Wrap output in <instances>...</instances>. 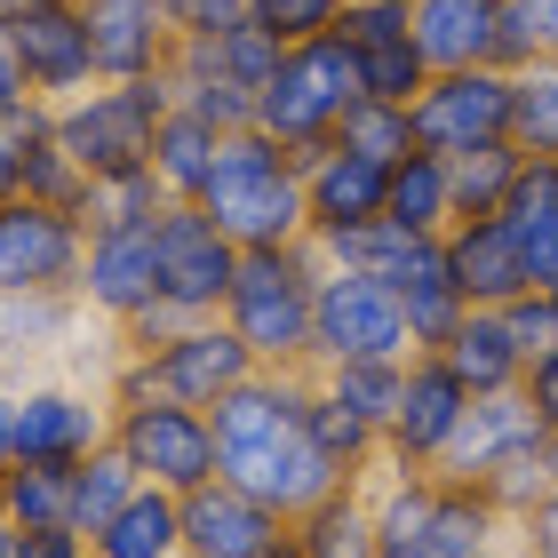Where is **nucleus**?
<instances>
[{
  "mask_svg": "<svg viewBox=\"0 0 558 558\" xmlns=\"http://www.w3.org/2000/svg\"><path fill=\"white\" fill-rule=\"evenodd\" d=\"M208 423H216V478H232L288 526L343 487V471L312 439V367H256L240 391H223L208 408Z\"/></svg>",
  "mask_w": 558,
  "mask_h": 558,
  "instance_id": "obj_1",
  "label": "nucleus"
},
{
  "mask_svg": "<svg viewBox=\"0 0 558 558\" xmlns=\"http://www.w3.org/2000/svg\"><path fill=\"white\" fill-rule=\"evenodd\" d=\"M375 535L384 558H511V519L471 478L447 471H375Z\"/></svg>",
  "mask_w": 558,
  "mask_h": 558,
  "instance_id": "obj_2",
  "label": "nucleus"
},
{
  "mask_svg": "<svg viewBox=\"0 0 558 558\" xmlns=\"http://www.w3.org/2000/svg\"><path fill=\"white\" fill-rule=\"evenodd\" d=\"M199 216H208L240 256H247V247H295V240H312V216H303V160H295V151H279L264 129L223 136L208 184H199Z\"/></svg>",
  "mask_w": 558,
  "mask_h": 558,
  "instance_id": "obj_3",
  "label": "nucleus"
},
{
  "mask_svg": "<svg viewBox=\"0 0 558 558\" xmlns=\"http://www.w3.org/2000/svg\"><path fill=\"white\" fill-rule=\"evenodd\" d=\"M319 247H247L240 279L223 295V327L256 351V367H312V303H319Z\"/></svg>",
  "mask_w": 558,
  "mask_h": 558,
  "instance_id": "obj_4",
  "label": "nucleus"
},
{
  "mask_svg": "<svg viewBox=\"0 0 558 558\" xmlns=\"http://www.w3.org/2000/svg\"><path fill=\"white\" fill-rule=\"evenodd\" d=\"M360 57L336 40V33H319V40H303L279 57V72L256 88V129L279 144V151H295V160H312L319 144H336L343 129V112L360 105Z\"/></svg>",
  "mask_w": 558,
  "mask_h": 558,
  "instance_id": "obj_5",
  "label": "nucleus"
},
{
  "mask_svg": "<svg viewBox=\"0 0 558 558\" xmlns=\"http://www.w3.org/2000/svg\"><path fill=\"white\" fill-rule=\"evenodd\" d=\"M247 375H256V351H247L223 319H192L175 327L168 343L151 351H120L112 367V408H129V399H175V408H216L223 391H240Z\"/></svg>",
  "mask_w": 558,
  "mask_h": 558,
  "instance_id": "obj_6",
  "label": "nucleus"
},
{
  "mask_svg": "<svg viewBox=\"0 0 558 558\" xmlns=\"http://www.w3.org/2000/svg\"><path fill=\"white\" fill-rule=\"evenodd\" d=\"M168 112H175L168 72H160V81H120V88L96 81L88 96L57 105V144L81 160L88 184H96V175H129V168H151V136H160Z\"/></svg>",
  "mask_w": 558,
  "mask_h": 558,
  "instance_id": "obj_7",
  "label": "nucleus"
},
{
  "mask_svg": "<svg viewBox=\"0 0 558 558\" xmlns=\"http://www.w3.org/2000/svg\"><path fill=\"white\" fill-rule=\"evenodd\" d=\"M351 360H415L408 343V312L384 279L367 271H319V303H312V367H351Z\"/></svg>",
  "mask_w": 558,
  "mask_h": 558,
  "instance_id": "obj_8",
  "label": "nucleus"
},
{
  "mask_svg": "<svg viewBox=\"0 0 558 558\" xmlns=\"http://www.w3.org/2000/svg\"><path fill=\"white\" fill-rule=\"evenodd\" d=\"M511 112H519V72L502 64H471V72H430L423 96L408 105L415 120V151H478V144H502L511 136Z\"/></svg>",
  "mask_w": 558,
  "mask_h": 558,
  "instance_id": "obj_9",
  "label": "nucleus"
},
{
  "mask_svg": "<svg viewBox=\"0 0 558 558\" xmlns=\"http://www.w3.org/2000/svg\"><path fill=\"white\" fill-rule=\"evenodd\" d=\"M112 447L129 454V471L144 487L192 495L216 478V423L208 408H175V399H129L112 408Z\"/></svg>",
  "mask_w": 558,
  "mask_h": 558,
  "instance_id": "obj_10",
  "label": "nucleus"
},
{
  "mask_svg": "<svg viewBox=\"0 0 558 558\" xmlns=\"http://www.w3.org/2000/svg\"><path fill=\"white\" fill-rule=\"evenodd\" d=\"M151 271H160V303H175L184 319H216L240 279V247L199 216V199H168L151 216Z\"/></svg>",
  "mask_w": 558,
  "mask_h": 558,
  "instance_id": "obj_11",
  "label": "nucleus"
},
{
  "mask_svg": "<svg viewBox=\"0 0 558 558\" xmlns=\"http://www.w3.org/2000/svg\"><path fill=\"white\" fill-rule=\"evenodd\" d=\"M112 439V399H88L72 384H16L9 391V463L72 471Z\"/></svg>",
  "mask_w": 558,
  "mask_h": 558,
  "instance_id": "obj_12",
  "label": "nucleus"
},
{
  "mask_svg": "<svg viewBox=\"0 0 558 558\" xmlns=\"http://www.w3.org/2000/svg\"><path fill=\"white\" fill-rule=\"evenodd\" d=\"M463 415H471V391L454 384V367L439 351H415L408 384H399V415L384 430V471H439Z\"/></svg>",
  "mask_w": 558,
  "mask_h": 558,
  "instance_id": "obj_13",
  "label": "nucleus"
},
{
  "mask_svg": "<svg viewBox=\"0 0 558 558\" xmlns=\"http://www.w3.org/2000/svg\"><path fill=\"white\" fill-rule=\"evenodd\" d=\"M88 256V223L40 199H0V295H33V288H72Z\"/></svg>",
  "mask_w": 558,
  "mask_h": 558,
  "instance_id": "obj_14",
  "label": "nucleus"
},
{
  "mask_svg": "<svg viewBox=\"0 0 558 558\" xmlns=\"http://www.w3.org/2000/svg\"><path fill=\"white\" fill-rule=\"evenodd\" d=\"M16 33V64H24V88L40 105H72V96L96 88V57H88V9L81 0H48V9H24L9 16Z\"/></svg>",
  "mask_w": 558,
  "mask_h": 558,
  "instance_id": "obj_15",
  "label": "nucleus"
},
{
  "mask_svg": "<svg viewBox=\"0 0 558 558\" xmlns=\"http://www.w3.org/2000/svg\"><path fill=\"white\" fill-rule=\"evenodd\" d=\"M384 192H391V168L384 160H367V151H351V144H319L312 160H303V216H312V247L375 223V216H384Z\"/></svg>",
  "mask_w": 558,
  "mask_h": 558,
  "instance_id": "obj_16",
  "label": "nucleus"
},
{
  "mask_svg": "<svg viewBox=\"0 0 558 558\" xmlns=\"http://www.w3.org/2000/svg\"><path fill=\"white\" fill-rule=\"evenodd\" d=\"M81 312L129 327L144 303H160V271H151V223H112V232H88L81 279H72Z\"/></svg>",
  "mask_w": 558,
  "mask_h": 558,
  "instance_id": "obj_17",
  "label": "nucleus"
},
{
  "mask_svg": "<svg viewBox=\"0 0 558 558\" xmlns=\"http://www.w3.org/2000/svg\"><path fill=\"white\" fill-rule=\"evenodd\" d=\"M279 543H288V519L240 495L232 478H208L184 495V558H271Z\"/></svg>",
  "mask_w": 558,
  "mask_h": 558,
  "instance_id": "obj_18",
  "label": "nucleus"
},
{
  "mask_svg": "<svg viewBox=\"0 0 558 558\" xmlns=\"http://www.w3.org/2000/svg\"><path fill=\"white\" fill-rule=\"evenodd\" d=\"M88 9V57H96V81L120 88V81H160L175 64V33L160 24L151 0H81Z\"/></svg>",
  "mask_w": 558,
  "mask_h": 558,
  "instance_id": "obj_19",
  "label": "nucleus"
},
{
  "mask_svg": "<svg viewBox=\"0 0 558 558\" xmlns=\"http://www.w3.org/2000/svg\"><path fill=\"white\" fill-rule=\"evenodd\" d=\"M447 264H454V288H463L471 312H502V303H519L535 288V279H526V256H519V232L502 216L447 223Z\"/></svg>",
  "mask_w": 558,
  "mask_h": 558,
  "instance_id": "obj_20",
  "label": "nucleus"
},
{
  "mask_svg": "<svg viewBox=\"0 0 558 558\" xmlns=\"http://www.w3.org/2000/svg\"><path fill=\"white\" fill-rule=\"evenodd\" d=\"M384 288L399 295V312H408V343L415 351H439L454 327H463V288H454V264H447V232L439 240H415L408 247V264H399Z\"/></svg>",
  "mask_w": 558,
  "mask_h": 558,
  "instance_id": "obj_21",
  "label": "nucleus"
},
{
  "mask_svg": "<svg viewBox=\"0 0 558 558\" xmlns=\"http://www.w3.org/2000/svg\"><path fill=\"white\" fill-rule=\"evenodd\" d=\"M415 48L430 72L502 64V0H415Z\"/></svg>",
  "mask_w": 558,
  "mask_h": 558,
  "instance_id": "obj_22",
  "label": "nucleus"
},
{
  "mask_svg": "<svg viewBox=\"0 0 558 558\" xmlns=\"http://www.w3.org/2000/svg\"><path fill=\"white\" fill-rule=\"evenodd\" d=\"M168 88H175V112L208 120L216 136H240V129H256V88H240L232 72L216 64V48H208V40H175Z\"/></svg>",
  "mask_w": 558,
  "mask_h": 558,
  "instance_id": "obj_23",
  "label": "nucleus"
},
{
  "mask_svg": "<svg viewBox=\"0 0 558 558\" xmlns=\"http://www.w3.org/2000/svg\"><path fill=\"white\" fill-rule=\"evenodd\" d=\"M88 558H184V495L136 487V495L88 535Z\"/></svg>",
  "mask_w": 558,
  "mask_h": 558,
  "instance_id": "obj_24",
  "label": "nucleus"
},
{
  "mask_svg": "<svg viewBox=\"0 0 558 558\" xmlns=\"http://www.w3.org/2000/svg\"><path fill=\"white\" fill-rule=\"evenodd\" d=\"M439 360L454 367V384H463L471 399H495V391L526 384V360H519L511 319H502V312H463V327L439 343Z\"/></svg>",
  "mask_w": 558,
  "mask_h": 558,
  "instance_id": "obj_25",
  "label": "nucleus"
},
{
  "mask_svg": "<svg viewBox=\"0 0 558 558\" xmlns=\"http://www.w3.org/2000/svg\"><path fill=\"white\" fill-rule=\"evenodd\" d=\"M295 550L303 558H384V535H375V495H367V478H343L327 502H312L295 526Z\"/></svg>",
  "mask_w": 558,
  "mask_h": 558,
  "instance_id": "obj_26",
  "label": "nucleus"
},
{
  "mask_svg": "<svg viewBox=\"0 0 558 558\" xmlns=\"http://www.w3.org/2000/svg\"><path fill=\"white\" fill-rule=\"evenodd\" d=\"M471 487H478L502 519L519 526V519H526V511H535V502L558 487V439H550V430H526V439H511L487 471L471 478Z\"/></svg>",
  "mask_w": 558,
  "mask_h": 558,
  "instance_id": "obj_27",
  "label": "nucleus"
},
{
  "mask_svg": "<svg viewBox=\"0 0 558 558\" xmlns=\"http://www.w3.org/2000/svg\"><path fill=\"white\" fill-rule=\"evenodd\" d=\"M526 430H543L535 408H526V391L471 399V415H463V430H454V447H447V463H439V471H447V478H478L511 439H526Z\"/></svg>",
  "mask_w": 558,
  "mask_h": 558,
  "instance_id": "obj_28",
  "label": "nucleus"
},
{
  "mask_svg": "<svg viewBox=\"0 0 558 558\" xmlns=\"http://www.w3.org/2000/svg\"><path fill=\"white\" fill-rule=\"evenodd\" d=\"M384 216L399 223V232H415V240H439L454 223V192H447V160H439V151H408V160H391Z\"/></svg>",
  "mask_w": 558,
  "mask_h": 558,
  "instance_id": "obj_29",
  "label": "nucleus"
},
{
  "mask_svg": "<svg viewBox=\"0 0 558 558\" xmlns=\"http://www.w3.org/2000/svg\"><path fill=\"white\" fill-rule=\"evenodd\" d=\"M81 327V295L72 288H33V295H0V351L24 367L33 351H57Z\"/></svg>",
  "mask_w": 558,
  "mask_h": 558,
  "instance_id": "obj_30",
  "label": "nucleus"
},
{
  "mask_svg": "<svg viewBox=\"0 0 558 558\" xmlns=\"http://www.w3.org/2000/svg\"><path fill=\"white\" fill-rule=\"evenodd\" d=\"M216 129L208 120H192V112H168L160 120V136H151V175H160V192L168 199H199V184H208V168H216Z\"/></svg>",
  "mask_w": 558,
  "mask_h": 558,
  "instance_id": "obj_31",
  "label": "nucleus"
},
{
  "mask_svg": "<svg viewBox=\"0 0 558 558\" xmlns=\"http://www.w3.org/2000/svg\"><path fill=\"white\" fill-rule=\"evenodd\" d=\"M312 384L336 399V408H351L360 423L391 430L399 415V384H408V360H351V367H312Z\"/></svg>",
  "mask_w": 558,
  "mask_h": 558,
  "instance_id": "obj_32",
  "label": "nucleus"
},
{
  "mask_svg": "<svg viewBox=\"0 0 558 558\" xmlns=\"http://www.w3.org/2000/svg\"><path fill=\"white\" fill-rule=\"evenodd\" d=\"M526 151L502 136V144H478V151H454L447 160V192H454V223L463 216H502V192H511Z\"/></svg>",
  "mask_w": 558,
  "mask_h": 558,
  "instance_id": "obj_33",
  "label": "nucleus"
},
{
  "mask_svg": "<svg viewBox=\"0 0 558 558\" xmlns=\"http://www.w3.org/2000/svg\"><path fill=\"white\" fill-rule=\"evenodd\" d=\"M136 487H144V478L129 471V454H120L112 439L96 447L88 463H72V535H96V526H105Z\"/></svg>",
  "mask_w": 558,
  "mask_h": 558,
  "instance_id": "obj_34",
  "label": "nucleus"
},
{
  "mask_svg": "<svg viewBox=\"0 0 558 558\" xmlns=\"http://www.w3.org/2000/svg\"><path fill=\"white\" fill-rule=\"evenodd\" d=\"M0 502H9L16 535H33V526H72V471L9 463V471H0Z\"/></svg>",
  "mask_w": 558,
  "mask_h": 558,
  "instance_id": "obj_35",
  "label": "nucleus"
},
{
  "mask_svg": "<svg viewBox=\"0 0 558 558\" xmlns=\"http://www.w3.org/2000/svg\"><path fill=\"white\" fill-rule=\"evenodd\" d=\"M312 439L327 447V463H336L343 478H375V471H384V430L360 423L351 408H336L319 384H312Z\"/></svg>",
  "mask_w": 558,
  "mask_h": 558,
  "instance_id": "obj_36",
  "label": "nucleus"
},
{
  "mask_svg": "<svg viewBox=\"0 0 558 558\" xmlns=\"http://www.w3.org/2000/svg\"><path fill=\"white\" fill-rule=\"evenodd\" d=\"M16 192L40 199V208H64V216L88 208V175H81V160L57 144V120H48V136L24 144V184H16Z\"/></svg>",
  "mask_w": 558,
  "mask_h": 558,
  "instance_id": "obj_37",
  "label": "nucleus"
},
{
  "mask_svg": "<svg viewBox=\"0 0 558 558\" xmlns=\"http://www.w3.org/2000/svg\"><path fill=\"white\" fill-rule=\"evenodd\" d=\"M160 208H168L160 175H151V168H129V175H96V184H88L81 223H88V232H112V223H151Z\"/></svg>",
  "mask_w": 558,
  "mask_h": 558,
  "instance_id": "obj_38",
  "label": "nucleus"
},
{
  "mask_svg": "<svg viewBox=\"0 0 558 558\" xmlns=\"http://www.w3.org/2000/svg\"><path fill=\"white\" fill-rule=\"evenodd\" d=\"M336 144H351V151H367V160H408L415 151V120H408V105H384V96H360V105L343 112V129H336Z\"/></svg>",
  "mask_w": 558,
  "mask_h": 558,
  "instance_id": "obj_39",
  "label": "nucleus"
},
{
  "mask_svg": "<svg viewBox=\"0 0 558 558\" xmlns=\"http://www.w3.org/2000/svg\"><path fill=\"white\" fill-rule=\"evenodd\" d=\"M408 247H415V232H399L391 216H375V223H360V232H343V240H319V264H336V271H367V279H391L399 264H408Z\"/></svg>",
  "mask_w": 558,
  "mask_h": 558,
  "instance_id": "obj_40",
  "label": "nucleus"
},
{
  "mask_svg": "<svg viewBox=\"0 0 558 558\" xmlns=\"http://www.w3.org/2000/svg\"><path fill=\"white\" fill-rule=\"evenodd\" d=\"M558 64V0H502V72Z\"/></svg>",
  "mask_w": 558,
  "mask_h": 558,
  "instance_id": "obj_41",
  "label": "nucleus"
},
{
  "mask_svg": "<svg viewBox=\"0 0 558 558\" xmlns=\"http://www.w3.org/2000/svg\"><path fill=\"white\" fill-rule=\"evenodd\" d=\"M511 144H519V151H550V160H558V64H526V72H519Z\"/></svg>",
  "mask_w": 558,
  "mask_h": 558,
  "instance_id": "obj_42",
  "label": "nucleus"
},
{
  "mask_svg": "<svg viewBox=\"0 0 558 558\" xmlns=\"http://www.w3.org/2000/svg\"><path fill=\"white\" fill-rule=\"evenodd\" d=\"M351 0H247V16L264 24V33L279 48H303V40H319V33H336Z\"/></svg>",
  "mask_w": 558,
  "mask_h": 558,
  "instance_id": "obj_43",
  "label": "nucleus"
},
{
  "mask_svg": "<svg viewBox=\"0 0 558 558\" xmlns=\"http://www.w3.org/2000/svg\"><path fill=\"white\" fill-rule=\"evenodd\" d=\"M550 216H558V160H550V151H526L519 175H511V192H502V223L526 232V223H550Z\"/></svg>",
  "mask_w": 558,
  "mask_h": 558,
  "instance_id": "obj_44",
  "label": "nucleus"
},
{
  "mask_svg": "<svg viewBox=\"0 0 558 558\" xmlns=\"http://www.w3.org/2000/svg\"><path fill=\"white\" fill-rule=\"evenodd\" d=\"M336 40L343 48H399V40H415V0H351Z\"/></svg>",
  "mask_w": 558,
  "mask_h": 558,
  "instance_id": "obj_45",
  "label": "nucleus"
},
{
  "mask_svg": "<svg viewBox=\"0 0 558 558\" xmlns=\"http://www.w3.org/2000/svg\"><path fill=\"white\" fill-rule=\"evenodd\" d=\"M208 48H216V64L232 72L240 88H264L271 72H279V57H288V48H279L256 16H247V24H232V33H223V40H208Z\"/></svg>",
  "mask_w": 558,
  "mask_h": 558,
  "instance_id": "obj_46",
  "label": "nucleus"
},
{
  "mask_svg": "<svg viewBox=\"0 0 558 558\" xmlns=\"http://www.w3.org/2000/svg\"><path fill=\"white\" fill-rule=\"evenodd\" d=\"M502 319H511V343H519L526 367L558 360V295L550 288H526L519 303H502Z\"/></svg>",
  "mask_w": 558,
  "mask_h": 558,
  "instance_id": "obj_47",
  "label": "nucleus"
},
{
  "mask_svg": "<svg viewBox=\"0 0 558 558\" xmlns=\"http://www.w3.org/2000/svg\"><path fill=\"white\" fill-rule=\"evenodd\" d=\"M175 40H223L232 24H247V0H151Z\"/></svg>",
  "mask_w": 558,
  "mask_h": 558,
  "instance_id": "obj_48",
  "label": "nucleus"
},
{
  "mask_svg": "<svg viewBox=\"0 0 558 558\" xmlns=\"http://www.w3.org/2000/svg\"><path fill=\"white\" fill-rule=\"evenodd\" d=\"M511 558H558V487L511 526Z\"/></svg>",
  "mask_w": 558,
  "mask_h": 558,
  "instance_id": "obj_49",
  "label": "nucleus"
},
{
  "mask_svg": "<svg viewBox=\"0 0 558 558\" xmlns=\"http://www.w3.org/2000/svg\"><path fill=\"white\" fill-rule=\"evenodd\" d=\"M519 256H526V279L550 288V279H558V216H550V223H526V232H519Z\"/></svg>",
  "mask_w": 558,
  "mask_h": 558,
  "instance_id": "obj_50",
  "label": "nucleus"
},
{
  "mask_svg": "<svg viewBox=\"0 0 558 558\" xmlns=\"http://www.w3.org/2000/svg\"><path fill=\"white\" fill-rule=\"evenodd\" d=\"M16 558H88V535H72V526H33V535H9Z\"/></svg>",
  "mask_w": 558,
  "mask_h": 558,
  "instance_id": "obj_51",
  "label": "nucleus"
},
{
  "mask_svg": "<svg viewBox=\"0 0 558 558\" xmlns=\"http://www.w3.org/2000/svg\"><path fill=\"white\" fill-rule=\"evenodd\" d=\"M526 408H535V423L550 430V439H558V360H543V367H526Z\"/></svg>",
  "mask_w": 558,
  "mask_h": 558,
  "instance_id": "obj_52",
  "label": "nucleus"
},
{
  "mask_svg": "<svg viewBox=\"0 0 558 558\" xmlns=\"http://www.w3.org/2000/svg\"><path fill=\"white\" fill-rule=\"evenodd\" d=\"M16 105H33V88H24V64H16V33L0 16V112H16Z\"/></svg>",
  "mask_w": 558,
  "mask_h": 558,
  "instance_id": "obj_53",
  "label": "nucleus"
},
{
  "mask_svg": "<svg viewBox=\"0 0 558 558\" xmlns=\"http://www.w3.org/2000/svg\"><path fill=\"white\" fill-rule=\"evenodd\" d=\"M9 391H16V360L0 351V399H9Z\"/></svg>",
  "mask_w": 558,
  "mask_h": 558,
  "instance_id": "obj_54",
  "label": "nucleus"
},
{
  "mask_svg": "<svg viewBox=\"0 0 558 558\" xmlns=\"http://www.w3.org/2000/svg\"><path fill=\"white\" fill-rule=\"evenodd\" d=\"M0 471H9V399H0Z\"/></svg>",
  "mask_w": 558,
  "mask_h": 558,
  "instance_id": "obj_55",
  "label": "nucleus"
},
{
  "mask_svg": "<svg viewBox=\"0 0 558 558\" xmlns=\"http://www.w3.org/2000/svg\"><path fill=\"white\" fill-rule=\"evenodd\" d=\"M24 9H48V0H0V16H24Z\"/></svg>",
  "mask_w": 558,
  "mask_h": 558,
  "instance_id": "obj_56",
  "label": "nucleus"
},
{
  "mask_svg": "<svg viewBox=\"0 0 558 558\" xmlns=\"http://www.w3.org/2000/svg\"><path fill=\"white\" fill-rule=\"evenodd\" d=\"M271 558H303V550H295V535H288V543H279V550H271Z\"/></svg>",
  "mask_w": 558,
  "mask_h": 558,
  "instance_id": "obj_57",
  "label": "nucleus"
},
{
  "mask_svg": "<svg viewBox=\"0 0 558 558\" xmlns=\"http://www.w3.org/2000/svg\"><path fill=\"white\" fill-rule=\"evenodd\" d=\"M0 535H16V526H9V502H0Z\"/></svg>",
  "mask_w": 558,
  "mask_h": 558,
  "instance_id": "obj_58",
  "label": "nucleus"
},
{
  "mask_svg": "<svg viewBox=\"0 0 558 558\" xmlns=\"http://www.w3.org/2000/svg\"><path fill=\"white\" fill-rule=\"evenodd\" d=\"M0 558H16V550H9V535H0Z\"/></svg>",
  "mask_w": 558,
  "mask_h": 558,
  "instance_id": "obj_59",
  "label": "nucleus"
},
{
  "mask_svg": "<svg viewBox=\"0 0 558 558\" xmlns=\"http://www.w3.org/2000/svg\"><path fill=\"white\" fill-rule=\"evenodd\" d=\"M550 295H558V279H550Z\"/></svg>",
  "mask_w": 558,
  "mask_h": 558,
  "instance_id": "obj_60",
  "label": "nucleus"
}]
</instances>
